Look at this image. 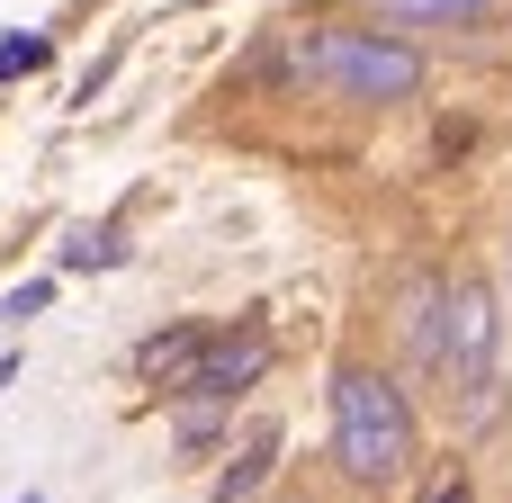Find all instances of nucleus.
<instances>
[{"mask_svg":"<svg viewBox=\"0 0 512 503\" xmlns=\"http://www.w3.org/2000/svg\"><path fill=\"white\" fill-rule=\"evenodd\" d=\"M279 63H288V81H306L324 99H351V108H405L432 81L423 45H405L387 27H333V18L324 27H297Z\"/></svg>","mask_w":512,"mask_h":503,"instance_id":"1","label":"nucleus"},{"mask_svg":"<svg viewBox=\"0 0 512 503\" xmlns=\"http://www.w3.org/2000/svg\"><path fill=\"white\" fill-rule=\"evenodd\" d=\"M333 468L351 486H405L414 477V405L369 360L333 369Z\"/></svg>","mask_w":512,"mask_h":503,"instance_id":"2","label":"nucleus"},{"mask_svg":"<svg viewBox=\"0 0 512 503\" xmlns=\"http://www.w3.org/2000/svg\"><path fill=\"white\" fill-rule=\"evenodd\" d=\"M495 351H504V315L477 279H450L441 288V315H432V369L450 387H486L495 378Z\"/></svg>","mask_w":512,"mask_h":503,"instance_id":"3","label":"nucleus"},{"mask_svg":"<svg viewBox=\"0 0 512 503\" xmlns=\"http://www.w3.org/2000/svg\"><path fill=\"white\" fill-rule=\"evenodd\" d=\"M261 378H270V333L261 324H234V333H216V351L198 360V378L180 387V405H225L234 414V396L261 387Z\"/></svg>","mask_w":512,"mask_h":503,"instance_id":"4","label":"nucleus"},{"mask_svg":"<svg viewBox=\"0 0 512 503\" xmlns=\"http://www.w3.org/2000/svg\"><path fill=\"white\" fill-rule=\"evenodd\" d=\"M207 351H216V333H207V324H171V333H153L135 360H144V378H162V387L180 396V387L198 378V360H207Z\"/></svg>","mask_w":512,"mask_h":503,"instance_id":"5","label":"nucleus"},{"mask_svg":"<svg viewBox=\"0 0 512 503\" xmlns=\"http://www.w3.org/2000/svg\"><path fill=\"white\" fill-rule=\"evenodd\" d=\"M495 0H369V27L405 36V27H477Z\"/></svg>","mask_w":512,"mask_h":503,"instance_id":"6","label":"nucleus"},{"mask_svg":"<svg viewBox=\"0 0 512 503\" xmlns=\"http://www.w3.org/2000/svg\"><path fill=\"white\" fill-rule=\"evenodd\" d=\"M270 468H279V432L261 423V432H252V441L234 450V468L216 477V503H252V495H261V477H270Z\"/></svg>","mask_w":512,"mask_h":503,"instance_id":"7","label":"nucleus"},{"mask_svg":"<svg viewBox=\"0 0 512 503\" xmlns=\"http://www.w3.org/2000/svg\"><path fill=\"white\" fill-rule=\"evenodd\" d=\"M126 261V225H72L63 234V270H117Z\"/></svg>","mask_w":512,"mask_h":503,"instance_id":"8","label":"nucleus"},{"mask_svg":"<svg viewBox=\"0 0 512 503\" xmlns=\"http://www.w3.org/2000/svg\"><path fill=\"white\" fill-rule=\"evenodd\" d=\"M171 432H180V450H216V441L234 432V414H225V405H180Z\"/></svg>","mask_w":512,"mask_h":503,"instance_id":"9","label":"nucleus"},{"mask_svg":"<svg viewBox=\"0 0 512 503\" xmlns=\"http://www.w3.org/2000/svg\"><path fill=\"white\" fill-rule=\"evenodd\" d=\"M45 63H54L45 36H9V45H0V81H27V72H45Z\"/></svg>","mask_w":512,"mask_h":503,"instance_id":"10","label":"nucleus"},{"mask_svg":"<svg viewBox=\"0 0 512 503\" xmlns=\"http://www.w3.org/2000/svg\"><path fill=\"white\" fill-rule=\"evenodd\" d=\"M45 297H54V279H27V288H9V297H0V324H27V315H45Z\"/></svg>","mask_w":512,"mask_h":503,"instance_id":"11","label":"nucleus"},{"mask_svg":"<svg viewBox=\"0 0 512 503\" xmlns=\"http://www.w3.org/2000/svg\"><path fill=\"white\" fill-rule=\"evenodd\" d=\"M423 503H468V468H459V459H450V468H441V477H432V486H423Z\"/></svg>","mask_w":512,"mask_h":503,"instance_id":"12","label":"nucleus"},{"mask_svg":"<svg viewBox=\"0 0 512 503\" xmlns=\"http://www.w3.org/2000/svg\"><path fill=\"white\" fill-rule=\"evenodd\" d=\"M504 279H512V243H504Z\"/></svg>","mask_w":512,"mask_h":503,"instance_id":"13","label":"nucleus"},{"mask_svg":"<svg viewBox=\"0 0 512 503\" xmlns=\"http://www.w3.org/2000/svg\"><path fill=\"white\" fill-rule=\"evenodd\" d=\"M288 503H306V495H288Z\"/></svg>","mask_w":512,"mask_h":503,"instance_id":"14","label":"nucleus"}]
</instances>
